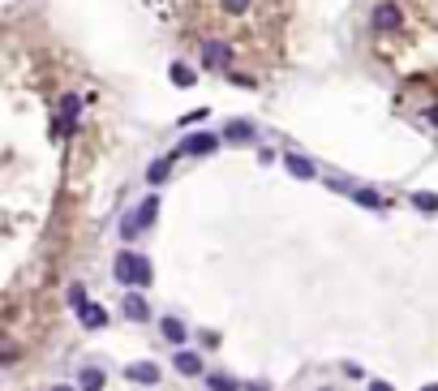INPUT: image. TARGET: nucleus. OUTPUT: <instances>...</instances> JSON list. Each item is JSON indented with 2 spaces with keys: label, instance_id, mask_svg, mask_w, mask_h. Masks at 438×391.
I'll return each instance as SVG.
<instances>
[{
  "label": "nucleus",
  "instance_id": "21",
  "mask_svg": "<svg viewBox=\"0 0 438 391\" xmlns=\"http://www.w3.org/2000/svg\"><path fill=\"white\" fill-rule=\"evenodd\" d=\"M61 116L69 120V125H73V120H77V99H65V108H61Z\"/></svg>",
  "mask_w": 438,
  "mask_h": 391
},
{
  "label": "nucleus",
  "instance_id": "13",
  "mask_svg": "<svg viewBox=\"0 0 438 391\" xmlns=\"http://www.w3.org/2000/svg\"><path fill=\"white\" fill-rule=\"evenodd\" d=\"M352 198H357L361 207H370V211H382V207H386V198H382V193H374V189H352Z\"/></svg>",
  "mask_w": 438,
  "mask_h": 391
},
{
  "label": "nucleus",
  "instance_id": "11",
  "mask_svg": "<svg viewBox=\"0 0 438 391\" xmlns=\"http://www.w3.org/2000/svg\"><path fill=\"white\" fill-rule=\"evenodd\" d=\"M224 138L228 142H249L253 138V125H249V120H232V125L224 129Z\"/></svg>",
  "mask_w": 438,
  "mask_h": 391
},
{
  "label": "nucleus",
  "instance_id": "14",
  "mask_svg": "<svg viewBox=\"0 0 438 391\" xmlns=\"http://www.w3.org/2000/svg\"><path fill=\"white\" fill-rule=\"evenodd\" d=\"M168 168H172V159H155L150 173H146V181H150V185H164V181H168Z\"/></svg>",
  "mask_w": 438,
  "mask_h": 391
},
{
  "label": "nucleus",
  "instance_id": "7",
  "mask_svg": "<svg viewBox=\"0 0 438 391\" xmlns=\"http://www.w3.org/2000/svg\"><path fill=\"white\" fill-rule=\"evenodd\" d=\"M77 323H82L86 331H95V327H103V323H108V310H99V305H77Z\"/></svg>",
  "mask_w": 438,
  "mask_h": 391
},
{
  "label": "nucleus",
  "instance_id": "17",
  "mask_svg": "<svg viewBox=\"0 0 438 391\" xmlns=\"http://www.w3.org/2000/svg\"><path fill=\"white\" fill-rule=\"evenodd\" d=\"M172 82L176 86H194V69L189 65H172Z\"/></svg>",
  "mask_w": 438,
  "mask_h": 391
},
{
  "label": "nucleus",
  "instance_id": "1",
  "mask_svg": "<svg viewBox=\"0 0 438 391\" xmlns=\"http://www.w3.org/2000/svg\"><path fill=\"white\" fill-rule=\"evenodd\" d=\"M112 276L125 284V288H134V284H150V262L134 250H120L116 262H112Z\"/></svg>",
  "mask_w": 438,
  "mask_h": 391
},
{
  "label": "nucleus",
  "instance_id": "4",
  "mask_svg": "<svg viewBox=\"0 0 438 391\" xmlns=\"http://www.w3.org/2000/svg\"><path fill=\"white\" fill-rule=\"evenodd\" d=\"M202 65H206V69H228V65H232V47H228L224 39H206V43H202Z\"/></svg>",
  "mask_w": 438,
  "mask_h": 391
},
{
  "label": "nucleus",
  "instance_id": "10",
  "mask_svg": "<svg viewBox=\"0 0 438 391\" xmlns=\"http://www.w3.org/2000/svg\"><path fill=\"white\" fill-rule=\"evenodd\" d=\"M172 365H176L180 374H189V378H202V361H198L194 353H176V361H172Z\"/></svg>",
  "mask_w": 438,
  "mask_h": 391
},
{
  "label": "nucleus",
  "instance_id": "20",
  "mask_svg": "<svg viewBox=\"0 0 438 391\" xmlns=\"http://www.w3.org/2000/svg\"><path fill=\"white\" fill-rule=\"evenodd\" d=\"M69 301H73V305H86V288L73 284V288H69Z\"/></svg>",
  "mask_w": 438,
  "mask_h": 391
},
{
  "label": "nucleus",
  "instance_id": "5",
  "mask_svg": "<svg viewBox=\"0 0 438 391\" xmlns=\"http://www.w3.org/2000/svg\"><path fill=\"white\" fill-rule=\"evenodd\" d=\"M215 146H219L215 134H189L185 142H180V155H211Z\"/></svg>",
  "mask_w": 438,
  "mask_h": 391
},
{
  "label": "nucleus",
  "instance_id": "16",
  "mask_svg": "<svg viewBox=\"0 0 438 391\" xmlns=\"http://www.w3.org/2000/svg\"><path fill=\"white\" fill-rule=\"evenodd\" d=\"M249 5H253V0H219V9H224V13H232V17L249 13Z\"/></svg>",
  "mask_w": 438,
  "mask_h": 391
},
{
  "label": "nucleus",
  "instance_id": "18",
  "mask_svg": "<svg viewBox=\"0 0 438 391\" xmlns=\"http://www.w3.org/2000/svg\"><path fill=\"white\" fill-rule=\"evenodd\" d=\"M412 207H421V211H438V193H412Z\"/></svg>",
  "mask_w": 438,
  "mask_h": 391
},
{
  "label": "nucleus",
  "instance_id": "12",
  "mask_svg": "<svg viewBox=\"0 0 438 391\" xmlns=\"http://www.w3.org/2000/svg\"><path fill=\"white\" fill-rule=\"evenodd\" d=\"M103 378H108V374H103V370H99V365H86V370H82V374H77V387H86V391H95V387H103Z\"/></svg>",
  "mask_w": 438,
  "mask_h": 391
},
{
  "label": "nucleus",
  "instance_id": "22",
  "mask_svg": "<svg viewBox=\"0 0 438 391\" xmlns=\"http://www.w3.org/2000/svg\"><path fill=\"white\" fill-rule=\"evenodd\" d=\"M430 120H434V125H438V108H430Z\"/></svg>",
  "mask_w": 438,
  "mask_h": 391
},
{
  "label": "nucleus",
  "instance_id": "3",
  "mask_svg": "<svg viewBox=\"0 0 438 391\" xmlns=\"http://www.w3.org/2000/svg\"><path fill=\"white\" fill-rule=\"evenodd\" d=\"M370 22H374V31H378V35H396V31L404 26V13L391 5V0H382V5L374 9V17H370Z\"/></svg>",
  "mask_w": 438,
  "mask_h": 391
},
{
  "label": "nucleus",
  "instance_id": "2",
  "mask_svg": "<svg viewBox=\"0 0 438 391\" xmlns=\"http://www.w3.org/2000/svg\"><path fill=\"white\" fill-rule=\"evenodd\" d=\"M155 215H159V198H142L134 211L125 215V224H120L125 241H134V232H138V228H150V224H155Z\"/></svg>",
  "mask_w": 438,
  "mask_h": 391
},
{
  "label": "nucleus",
  "instance_id": "19",
  "mask_svg": "<svg viewBox=\"0 0 438 391\" xmlns=\"http://www.w3.org/2000/svg\"><path fill=\"white\" fill-rule=\"evenodd\" d=\"M206 387H219V391H232V387H237V383H232V378H224V374H211V378H206Z\"/></svg>",
  "mask_w": 438,
  "mask_h": 391
},
{
  "label": "nucleus",
  "instance_id": "9",
  "mask_svg": "<svg viewBox=\"0 0 438 391\" xmlns=\"http://www.w3.org/2000/svg\"><path fill=\"white\" fill-rule=\"evenodd\" d=\"M120 310H125V319H134V323H146V319H150V305H146L142 297H125Z\"/></svg>",
  "mask_w": 438,
  "mask_h": 391
},
{
  "label": "nucleus",
  "instance_id": "15",
  "mask_svg": "<svg viewBox=\"0 0 438 391\" xmlns=\"http://www.w3.org/2000/svg\"><path fill=\"white\" fill-rule=\"evenodd\" d=\"M164 335L172 340V344H185V323H180V319H164Z\"/></svg>",
  "mask_w": 438,
  "mask_h": 391
},
{
  "label": "nucleus",
  "instance_id": "8",
  "mask_svg": "<svg viewBox=\"0 0 438 391\" xmlns=\"http://www.w3.org/2000/svg\"><path fill=\"white\" fill-rule=\"evenodd\" d=\"M129 378L150 387V383H159V365H155V361H138V365H129Z\"/></svg>",
  "mask_w": 438,
  "mask_h": 391
},
{
  "label": "nucleus",
  "instance_id": "6",
  "mask_svg": "<svg viewBox=\"0 0 438 391\" xmlns=\"http://www.w3.org/2000/svg\"><path fill=\"white\" fill-rule=\"evenodd\" d=\"M283 168L297 177V181H314L318 177V168H314V159H305V155H288L283 159Z\"/></svg>",
  "mask_w": 438,
  "mask_h": 391
}]
</instances>
